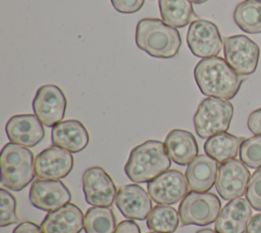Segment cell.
<instances>
[{
  "label": "cell",
  "instance_id": "6da1fadb",
  "mask_svg": "<svg viewBox=\"0 0 261 233\" xmlns=\"http://www.w3.org/2000/svg\"><path fill=\"white\" fill-rule=\"evenodd\" d=\"M194 78L202 94L224 100L232 99L244 81L225 59L218 56L201 59L194 68Z\"/></svg>",
  "mask_w": 261,
  "mask_h": 233
},
{
  "label": "cell",
  "instance_id": "7a4b0ae2",
  "mask_svg": "<svg viewBox=\"0 0 261 233\" xmlns=\"http://www.w3.org/2000/svg\"><path fill=\"white\" fill-rule=\"evenodd\" d=\"M171 166L164 143L158 140H147L129 153L124 166L127 178L135 183H147L168 171Z\"/></svg>",
  "mask_w": 261,
  "mask_h": 233
},
{
  "label": "cell",
  "instance_id": "3957f363",
  "mask_svg": "<svg viewBox=\"0 0 261 233\" xmlns=\"http://www.w3.org/2000/svg\"><path fill=\"white\" fill-rule=\"evenodd\" d=\"M136 44L152 57L172 58L181 46L179 32L158 18H143L136 28Z\"/></svg>",
  "mask_w": 261,
  "mask_h": 233
},
{
  "label": "cell",
  "instance_id": "277c9868",
  "mask_svg": "<svg viewBox=\"0 0 261 233\" xmlns=\"http://www.w3.org/2000/svg\"><path fill=\"white\" fill-rule=\"evenodd\" d=\"M1 183L13 191H20L36 175L33 152L22 145L7 143L1 151Z\"/></svg>",
  "mask_w": 261,
  "mask_h": 233
},
{
  "label": "cell",
  "instance_id": "5b68a950",
  "mask_svg": "<svg viewBox=\"0 0 261 233\" xmlns=\"http://www.w3.org/2000/svg\"><path fill=\"white\" fill-rule=\"evenodd\" d=\"M233 115V105L220 98L203 99L194 115V126L200 138H210L226 132Z\"/></svg>",
  "mask_w": 261,
  "mask_h": 233
},
{
  "label": "cell",
  "instance_id": "8992f818",
  "mask_svg": "<svg viewBox=\"0 0 261 233\" xmlns=\"http://www.w3.org/2000/svg\"><path fill=\"white\" fill-rule=\"evenodd\" d=\"M220 208L221 202L214 193L191 191L179 203V220L184 226H206L216 221Z\"/></svg>",
  "mask_w": 261,
  "mask_h": 233
},
{
  "label": "cell",
  "instance_id": "52a82bcc",
  "mask_svg": "<svg viewBox=\"0 0 261 233\" xmlns=\"http://www.w3.org/2000/svg\"><path fill=\"white\" fill-rule=\"evenodd\" d=\"M225 61L240 75L253 74L259 62V47L245 35H233L223 39Z\"/></svg>",
  "mask_w": 261,
  "mask_h": 233
},
{
  "label": "cell",
  "instance_id": "ba28073f",
  "mask_svg": "<svg viewBox=\"0 0 261 233\" xmlns=\"http://www.w3.org/2000/svg\"><path fill=\"white\" fill-rule=\"evenodd\" d=\"M187 43L195 56L208 58L219 54L222 49L223 39L218 27L214 22L199 18L190 24L187 33Z\"/></svg>",
  "mask_w": 261,
  "mask_h": 233
},
{
  "label": "cell",
  "instance_id": "9c48e42d",
  "mask_svg": "<svg viewBox=\"0 0 261 233\" xmlns=\"http://www.w3.org/2000/svg\"><path fill=\"white\" fill-rule=\"evenodd\" d=\"M67 100L63 91L53 84L41 86L33 99L34 113L46 127H54L62 121L66 111Z\"/></svg>",
  "mask_w": 261,
  "mask_h": 233
},
{
  "label": "cell",
  "instance_id": "30bf717a",
  "mask_svg": "<svg viewBox=\"0 0 261 233\" xmlns=\"http://www.w3.org/2000/svg\"><path fill=\"white\" fill-rule=\"evenodd\" d=\"M86 201L94 206L110 207L116 197V187L111 177L101 167L88 168L82 178Z\"/></svg>",
  "mask_w": 261,
  "mask_h": 233
},
{
  "label": "cell",
  "instance_id": "8fae6325",
  "mask_svg": "<svg viewBox=\"0 0 261 233\" xmlns=\"http://www.w3.org/2000/svg\"><path fill=\"white\" fill-rule=\"evenodd\" d=\"M250 179L251 174L247 166L233 158L218 168L215 187L224 200H231L246 193Z\"/></svg>",
  "mask_w": 261,
  "mask_h": 233
},
{
  "label": "cell",
  "instance_id": "7c38bea8",
  "mask_svg": "<svg viewBox=\"0 0 261 233\" xmlns=\"http://www.w3.org/2000/svg\"><path fill=\"white\" fill-rule=\"evenodd\" d=\"M147 189L156 203L174 204L185 198L190 188L186 175L177 170H168L148 182Z\"/></svg>",
  "mask_w": 261,
  "mask_h": 233
},
{
  "label": "cell",
  "instance_id": "4fadbf2b",
  "mask_svg": "<svg viewBox=\"0 0 261 233\" xmlns=\"http://www.w3.org/2000/svg\"><path fill=\"white\" fill-rule=\"evenodd\" d=\"M29 197L36 208L53 212L69 203L71 193L60 180L38 179L31 185Z\"/></svg>",
  "mask_w": 261,
  "mask_h": 233
},
{
  "label": "cell",
  "instance_id": "5bb4252c",
  "mask_svg": "<svg viewBox=\"0 0 261 233\" xmlns=\"http://www.w3.org/2000/svg\"><path fill=\"white\" fill-rule=\"evenodd\" d=\"M73 165L74 158L71 152L55 146L44 149L35 158L36 175L40 179L65 178L71 172Z\"/></svg>",
  "mask_w": 261,
  "mask_h": 233
},
{
  "label": "cell",
  "instance_id": "9a60e30c",
  "mask_svg": "<svg viewBox=\"0 0 261 233\" xmlns=\"http://www.w3.org/2000/svg\"><path fill=\"white\" fill-rule=\"evenodd\" d=\"M115 204L123 217L143 221L152 211V198L149 192L138 184L121 186L116 193Z\"/></svg>",
  "mask_w": 261,
  "mask_h": 233
},
{
  "label": "cell",
  "instance_id": "2e32d148",
  "mask_svg": "<svg viewBox=\"0 0 261 233\" xmlns=\"http://www.w3.org/2000/svg\"><path fill=\"white\" fill-rule=\"evenodd\" d=\"M8 139L24 147H34L45 137L43 124L36 114H16L5 126Z\"/></svg>",
  "mask_w": 261,
  "mask_h": 233
},
{
  "label": "cell",
  "instance_id": "e0dca14e",
  "mask_svg": "<svg viewBox=\"0 0 261 233\" xmlns=\"http://www.w3.org/2000/svg\"><path fill=\"white\" fill-rule=\"evenodd\" d=\"M252 206L247 199L238 197L229 200L215 221L217 233H244L252 216Z\"/></svg>",
  "mask_w": 261,
  "mask_h": 233
},
{
  "label": "cell",
  "instance_id": "ac0fdd59",
  "mask_svg": "<svg viewBox=\"0 0 261 233\" xmlns=\"http://www.w3.org/2000/svg\"><path fill=\"white\" fill-rule=\"evenodd\" d=\"M88 130L77 120H66L58 123L52 128V145L65 149L71 153L84 150L89 143Z\"/></svg>",
  "mask_w": 261,
  "mask_h": 233
},
{
  "label": "cell",
  "instance_id": "d6986e66",
  "mask_svg": "<svg viewBox=\"0 0 261 233\" xmlns=\"http://www.w3.org/2000/svg\"><path fill=\"white\" fill-rule=\"evenodd\" d=\"M85 216L82 209L73 204L49 212L41 224L43 233H80L84 228Z\"/></svg>",
  "mask_w": 261,
  "mask_h": 233
},
{
  "label": "cell",
  "instance_id": "ffe728a7",
  "mask_svg": "<svg viewBox=\"0 0 261 233\" xmlns=\"http://www.w3.org/2000/svg\"><path fill=\"white\" fill-rule=\"evenodd\" d=\"M218 165L207 154L197 155L186 170V178L191 191L207 192L216 182Z\"/></svg>",
  "mask_w": 261,
  "mask_h": 233
},
{
  "label": "cell",
  "instance_id": "44dd1931",
  "mask_svg": "<svg viewBox=\"0 0 261 233\" xmlns=\"http://www.w3.org/2000/svg\"><path fill=\"white\" fill-rule=\"evenodd\" d=\"M164 146L169 158L179 166L189 165L199 152L195 136L181 129L171 130L165 137Z\"/></svg>",
  "mask_w": 261,
  "mask_h": 233
},
{
  "label": "cell",
  "instance_id": "7402d4cb",
  "mask_svg": "<svg viewBox=\"0 0 261 233\" xmlns=\"http://www.w3.org/2000/svg\"><path fill=\"white\" fill-rule=\"evenodd\" d=\"M244 140V137L223 132L208 138L204 143V151L217 162L224 164L237 156Z\"/></svg>",
  "mask_w": 261,
  "mask_h": 233
},
{
  "label": "cell",
  "instance_id": "603a6c76",
  "mask_svg": "<svg viewBox=\"0 0 261 233\" xmlns=\"http://www.w3.org/2000/svg\"><path fill=\"white\" fill-rule=\"evenodd\" d=\"M162 20L173 28H184L195 16L191 0H159Z\"/></svg>",
  "mask_w": 261,
  "mask_h": 233
},
{
  "label": "cell",
  "instance_id": "cb8c5ba5",
  "mask_svg": "<svg viewBox=\"0 0 261 233\" xmlns=\"http://www.w3.org/2000/svg\"><path fill=\"white\" fill-rule=\"evenodd\" d=\"M236 25L249 34L261 33V0H244L233 10Z\"/></svg>",
  "mask_w": 261,
  "mask_h": 233
},
{
  "label": "cell",
  "instance_id": "d4e9b609",
  "mask_svg": "<svg viewBox=\"0 0 261 233\" xmlns=\"http://www.w3.org/2000/svg\"><path fill=\"white\" fill-rule=\"evenodd\" d=\"M116 227V219L111 208L93 206L86 212L84 221L86 233H114Z\"/></svg>",
  "mask_w": 261,
  "mask_h": 233
},
{
  "label": "cell",
  "instance_id": "484cf974",
  "mask_svg": "<svg viewBox=\"0 0 261 233\" xmlns=\"http://www.w3.org/2000/svg\"><path fill=\"white\" fill-rule=\"evenodd\" d=\"M179 223L177 211L166 204H158L152 208L147 218V227L151 231L160 233H173Z\"/></svg>",
  "mask_w": 261,
  "mask_h": 233
},
{
  "label": "cell",
  "instance_id": "4316f807",
  "mask_svg": "<svg viewBox=\"0 0 261 233\" xmlns=\"http://www.w3.org/2000/svg\"><path fill=\"white\" fill-rule=\"evenodd\" d=\"M240 159L249 168H261V135H255L243 141L240 147Z\"/></svg>",
  "mask_w": 261,
  "mask_h": 233
},
{
  "label": "cell",
  "instance_id": "83f0119b",
  "mask_svg": "<svg viewBox=\"0 0 261 233\" xmlns=\"http://www.w3.org/2000/svg\"><path fill=\"white\" fill-rule=\"evenodd\" d=\"M16 199L6 189L0 188V226L5 227L18 223L16 214Z\"/></svg>",
  "mask_w": 261,
  "mask_h": 233
},
{
  "label": "cell",
  "instance_id": "f1b7e54d",
  "mask_svg": "<svg viewBox=\"0 0 261 233\" xmlns=\"http://www.w3.org/2000/svg\"><path fill=\"white\" fill-rule=\"evenodd\" d=\"M245 194L250 205L256 211H261V168L251 176Z\"/></svg>",
  "mask_w": 261,
  "mask_h": 233
},
{
  "label": "cell",
  "instance_id": "f546056e",
  "mask_svg": "<svg viewBox=\"0 0 261 233\" xmlns=\"http://www.w3.org/2000/svg\"><path fill=\"white\" fill-rule=\"evenodd\" d=\"M115 10L123 14L138 12L144 5L145 0H110Z\"/></svg>",
  "mask_w": 261,
  "mask_h": 233
},
{
  "label": "cell",
  "instance_id": "4dcf8cb0",
  "mask_svg": "<svg viewBox=\"0 0 261 233\" xmlns=\"http://www.w3.org/2000/svg\"><path fill=\"white\" fill-rule=\"evenodd\" d=\"M249 130L255 135H261V107L253 110L247 122Z\"/></svg>",
  "mask_w": 261,
  "mask_h": 233
},
{
  "label": "cell",
  "instance_id": "1f68e13d",
  "mask_svg": "<svg viewBox=\"0 0 261 233\" xmlns=\"http://www.w3.org/2000/svg\"><path fill=\"white\" fill-rule=\"evenodd\" d=\"M114 233H141V229L135 221L125 220L117 225Z\"/></svg>",
  "mask_w": 261,
  "mask_h": 233
},
{
  "label": "cell",
  "instance_id": "d6a6232c",
  "mask_svg": "<svg viewBox=\"0 0 261 233\" xmlns=\"http://www.w3.org/2000/svg\"><path fill=\"white\" fill-rule=\"evenodd\" d=\"M12 233H43L41 227L31 221H25L18 224Z\"/></svg>",
  "mask_w": 261,
  "mask_h": 233
},
{
  "label": "cell",
  "instance_id": "836d02e7",
  "mask_svg": "<svg viewBox=\"0 0 261 233\" xmlns=\"http://www.w3.org/2000/svg\"><path fill=\"white\" fill-rule=\"evenodd\" d=\"M246 233H261V213L251 217L247 225Z\"/></svg>",
  "mask_w": 261,
  "mask_h": 233
},
{
  "label": "cell",
  "instance_id": "e575fe53",
  "mask_svg": "<svg viewBox=\"0 0 261 233\" xmlns=\"http://www.w3.org/2000/svg\"><path fill=\"white\" fill-rule=\"evenodd\" d=\"M196 233H217V232L212 230V229H210V228H204V229L198 230Z\"/></svg>",
  "mask_w": 261,
  "mask_h": 233
},
{
  "label": "cell",
  "instance_id": "d590c367",
  "mask_svg": "<svg viewBox=\"0 0 261 233\" xmlns=\"http://www.w3.org/2000/svg\"><path fill=\"white\" fill-rule=\"evenodd\" d=\"M206 1H208V0H191V2H193L195 4H202V3L206 2Z\"/></svg>",
  "mask_w": 261,
  "mask_h": 233
},
{
  "label": "cell",
  "instance_id": "8d00e7d4",
  "mask_svg": "<svg viewBox=\"0 0 261 233\" xmlns=\"http://www.w3.org/2000/svg\"><path fill=\"white\" fill-rule=\"evenodd\" d=\"M148 233H160V232H155V231H153V232H148Z\"/></svg>",
  "mask_w": 261,
  "mask_h": 233
}]
</instances>
